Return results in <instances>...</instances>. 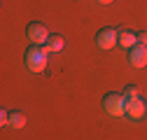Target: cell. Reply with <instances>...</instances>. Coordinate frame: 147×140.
Returning a JSON list of instances; mask_svg holds the SVG:
<instances>
[{"label": "cell", "mask_w": 147, "mask_h": 140, "mask_svg": "<svg viewBox=\"0 0 147 140\" xmlns=\"http://www.w3.org/2000/svg\"><path fill=\"white\" fill-rule=\"evenodd\" d=\"M128 61H131L133 68H145L147 65V47L136 44L133 49H128Z\"/></svg>", "instance_id": "cell-6"}, {"label": "cell", "mask_w": 147, "mask_h": 140, "mask_svg": "<svg viewBox=\"0 0 147 140\" xmlns=\"http://www.w3.org/2000/svg\"><path fill=\"white\" fill-rule=\"evenodd\" d=\"M96 44L105 51H110L115 44H119V30L117 28H103L98 35H96Z\"/></svg>", "instance_id": "cell-4"}, {"label": "cell", "mask_w": 147, "mask_h": 140, "mask_svg": "<svg viewBox=\"0 0 147 140\" xmlns=\"http://www.w3.org/2000/svg\"><path fill=\"white\" fill-rule=\"evenodd\" d=\"M138 44H145L147 47V33H138Z\"/></svg>", "instance_id": "cell-12"}, {"label": "cell", "mask_w": 147, "mask_h": 140, "mask_svg": "<svg viewBox=\"0 0 147 140\" xmlns=\"http://www.w3.org/2000/svg\"><path fill=\"white\" fill-rule=\"evenodd\" d=\"M147 114V103L145 98H136V100H126V117L131 121H140Z\"/></svg>", "instance_id": "cell-5"}, {"label": "cell", "mask_w": 147, "mask_h": 140, "mask_svg": "<svg viewBox=\"0 0 147 140\" xmlns=\"http://www.w3.org/2000/svg\"><path fill=\"white\" fill-rule=\"evenodd\" d=\"M0 124H3V126H9V112H7V110H0Z\"/></svg>", "instance_id": "cell-11"}, {"label": "cell", "mask_w": 147, "mask_h": 140, "mask_svg": "<svg viewBox=\"0 0 147 140\" xmlns=\"http://www.w3.org/2000/svg\"><path fill=\"white\" fill-rule=\"evenodd\" d=\"M136 44H138V33H133V30H119V47L133 49Z\"/></svg>", "instance_id": "cell-7"}, {"label": "cell", "mask_w": 147, "mask_h": 140, "mask_svg": "<svg viewBox=\"0 0 147 140\" xmlns=\"http://www.w3.org/2000/svg\"><path fill=\"white\" fill-rule=\"evenodd\" d=\"M9 126H12V129H24V126H26V117H24L21 112H12V114H9Z\"/></svg>", "instance_id": "cell-9"}, {"label": "cell", "mask_w": 147, "mask_h": 140, "mask_svg": "<svg viewBox=\"0 0 147 140\" xmlns=\"http://www.w3.org/2000/svg\"><path fill=\"white\" fill-rule=\"evenodd\" d=\"M63 38H61V35H51V38H49V42L45 44L49 51H51V54H59V51H63Z\"/></svg>", "instance_id": "cell-8"}, {"label": "cell", "mask_w": 147, "mask_h": 140, "mask_svg": "<svg viewBox=\"0 0 147 140\" xmlns=\"http://www.w3.org/2000/svg\"><path fill=\"white\" fill-rule=\"evenodd\" d=\"M100 5H110V3H115V0H98Z\"/></svg>", "instance_id": "cell-13"}, {"label": "cell", "mask_w": 147, "mask_h": 140, "mask_svg": "<svg viewBox=\"0 0 147 140\" xmlns=\"http://www.w3.org/2000/svg\"><path fill=\"white\" fill-rule=\"evenodd\" d=\"M26 35H28L30 44H35V47H45V44L49 42V38H51L45 24H30V26L26 28Z\"/></svg>", "instance_id": "cell-3"}, {"label": "cell", "mask_w": 147, "mask_h": 140, "mask_svg": "<svg viewBox=\"0 0 147 140\" xmlns=\"http://www.w3.org/2000/svg\"><path fill=\"white\" fill-rule=\"evenodd\" d=\"M49 54L51 51L47 49V47H35V44H30L28 47V51H26V68L30 70V73H42V70L47 68V61H49Z\"/></svg>", "instance_id": "cell-1"}, {"label": "cell", "mask_w": 147, "mask_h": 140, "mask_svg": "<svg viewBox=\"0 0 147 140\" xmlns=\"http://www.w3.org/2000/svg\"><path fill=\"white\" fill-rule=\"evenodd\" d=\"M103 110L110 117H124L126 114V98H124V94H107L103 98Z\"/></svg>", "instance_id": "cell-2"}, {"label": "cell", "mask_w": 147, "mask_h": 140, "mask_svg": "<svg viewBox=\"0 0 147 140\" xmlns=\"http://www.w3.org/2000/svg\"><path fill=\"white\" fill-rule=\"evenodd\" d=\"M124 98L126 100H136V98H140V89L136 84H128L126 89H124Z\"/></svg>", "instance_id": "cell-10"}]
</instances>
